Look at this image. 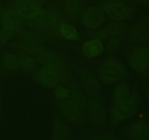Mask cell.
Returning a JSON list of instances; mask_svg holds the SVG:
<instances>
[{
  "mask_svg": "<svg viewBox=\"0 0 149 140\" xmlns=\"http://www.w3.org/2000/svg\"><path fill=\"white\" fill-rule=\"evenodd\" d=\"M146 101L149 105V87L147 88L146 90Z\"/></svg>",
  "mask_w": 149,
  "mask_h": 140,
  "instance_id": "f1b7e54d",
  "label": "cell"
},
{
  "mask_svg": "<svg viewBox=\"0 0 149 140\" xmlns=\"http://www.w3.org/2000/svg\"><path fill=\"white\" fill-rule=\"evenodd\" d=\"M108 33L111 35H117L120 36L122 34L125 33L127 31L128 27L125 23L122 21H116L113 20L107 25L106 29Z\"/></svg>",
  "mask_w": 149,
  "mask_h": 140,
  "instance_id": "cb8c5ba5",
  "label": "cell"
},
{
  "mask_svg": "<svg viewBox=\"0 0 149 140\" xmlns=\"http://www.w3.org/2000/svg\"><path fill=\"white\" fill-rule=\"evenodd\" d=\"M81 18L83 24L92 29H98L106 21L104 12L97 6H92L87 9Z\"/></svg>",
  "mask_w": 149,
  "mask_h": 140,
  "instance_id": "ba28073f",
  "label": "cell"
},
{
  "mask_svg": "<svg viewBox=\"0 0 149 140\" xmlns=\"http://www.w3.org/2000/svg\"><path fill=\"white\" fill-rule=\"evenodd\" d=\"M80 81L83 88L91 95H96L100 90L98 78L88 69H84L80 72Z\"/></svg>",
  "mask_w": 149,
  "mask_h": 140,
  "instance_id": "9a60e30c",
  "label": "cell"
},
{
  "mask_svg": "<svg viewBox=\"0 0 149 140\" xmlns=\"http://www.w3.org/2000/svg\"><path fill=\"white\" fill-rule=\"evenodd\" d=\"M83 54L88 58H95L101 55L104 50V46L101 40L93 38L84 42L81 46Z\"/></svg>",
  "mask_w": 149,
  "mask_h": 140,
  "instance_id": "2e32d148",
  "label": "cell"
},
{
  "mask_svg": "<svg viewBox=\"0 0 149 140\" xmlns=\"http://www.w3.org/2000/svg\"><path fill=\"white\" fill-rule=\"evenodd\" d=\"M64 9L69 17L77 19L81 17L84 13V5L79 0H66L64 3Z\"/></svg>",
  "mask_w": 149,
  "mask_h": 140,
  "instance_id": "d6986e66",
  "label": "cell"
},
{
  "mask_svg": "<svg viewBox=\"0 0 149 140\" xmlns=\"http://www.w3.org/2000/svg\"><path fill=\"white\" fill-rule=\"evenodd\" d=\"M106 47L108 50L113 51L120 48L123 44V39L120 36L117 35H110L105 40Z\"/></svg>",
  "mask_w": 149,
  "mask_h": 140,
  "instance_id": "d4e9b609",
  "label": "cell"
},
{
  "mask_svg": "<svg viewBox=\"0 0 149 140\" xmlns=\"http://www.w3.org/2000/svg\"><path fill=\"white\" fill-rule=\"evenodd\" d=\"M127 71L121 60L115 56L106 58L97 68V75L105 85L116 83L125 78Z\"/></svg>",
  "mask_w": 149,
  "mask_h": 140,
  "instance_id": "6da1fadb",
  "label": "cell"
},
{
  "mask_svg": "<svg viewBox=\"0 0 149 140\" xmlns=\"http://www.w3.org/2000/svg\"><path fill=\"white\" fill-rule=\"evenodd\" d=\"M127 60L135 71L145 74L149 71V48L143 45H136L129 51Z\"/></svg>",
  "mask_w": 149,
  "mask_h": 140,
  "instance_id": "277c9868",
  "label": "cell"
},
{
  "mask_svg": "<svg viewBox=\"0 0 149 140\" xmlns=\"http://www.w3.org/2000/svg\"><path fill=\"white\" fill-rule=\"evenodd\" d=\"M14 10L26 21L39 15L43 12L41 4L34 0H19L15 4Z\"/></svg>",
  "mask_w": 149,
  "mask_h": 140,
  "instance_id": "52a82bcc",
  "label": "cell"
},
{
  "mask_svg": "<svg viewBox=\"0 0 149 140\" xmlns=\"http://www.w3.org/2000/svg\"><path fill=\"white\" fill-rule=\"evenodd\" d=\"M1 64L4 69L9 72H13L19 69V64L17 55L11 52L5 53L1 58Z\"/></svg>",
  "mask_w": 149,
  "mask_h": 140,
  "instance_id": "7402d4cb",
  "label": "cell"
},
{
  "mask_svg": "<svg viewBox=\"0 0 149 140\" xmlns=\"http://www.w3.org/2000/svg\"><path fill=\"white\" fill-rule=\"evenodd\" d=\"M131 90L127 83L125 82H118L115 85L112 95V104L117 103L127 99L131 94Z\"/></svg>",
  "mask_w": 149,
  "mask_h": 140,
  "instance_id": "44dd1931",
  "label": "cell"
},
{
  "mask_svg": "<svg viewBox=\"0 0 149 140\" xmlns=\"http://www.w3.org/2000/svg\"><path fill=\"white\" fill-rule=\"evenodd\" d=\"M84 108L87 110L90 118L95 122L102 123L106 119V113L104 105L96 95H91L87 99Z\"/></svg>",
  "mask_w": 149,
  "mask_h": 140,
  "instance_id": "8fae6325",
  "label": "cell"
},
{
  "mask_svg": "<svg viewBox=\"0 0 149 140\" xmlns=\"http://www.w3.org/2000/svg\"><path fill=\"white\" fill-rule=\"evenodd\" d=\"M70 134V129L66 123L61 118H56L52 125L53 140H68Z\"/></svg>",
  "mask_w": 149,
  "mask_h": 140,
  "instance_id": "e0dca14e",
  "label": "cell"
},
{
  "mask_svg": "<svg viewBox=\"0 0 149 140\" xmlns=\"http://www.w3.org/2000/svg\"><path fill=\"white\" fill-rule=\"evenodd\" d=\"M1 24L2 30L12 35L22 29L23 19L14 10H6L1 15Z\"/></svg>",
  "mask_w": 149,
  "mask_h": 140,
  "instance_id": "30bf717a",
  "label": "cell"
},
{
  "mask_svg": "<svg viewBox=\"0 0 149 140\" xmlns=\"http://www.w3.org/2000/svg\"><path fill=\"white\" fill-rule=\"evenodd\" d=\"M18 60L19 68L24 71H32L37 68L38 61L31 54L27 52H20L17 55Z\"/></svg>",
  "mask_w": 149,
  "mask_h": 140,
  "instance_id": "ffe728a7",
  "label": "cell"
},
{
  "mask_svg": "<svg viewBox=\"0 0 149 140\" xmlns=\"http://www.w3.org/2000/svg\"><path fill=\"white\" fill-rule=\"evenodd\" d=\"M89 140H117L114 136L108 134H97L93 136Z\"/></svg>",
  "mask_w": 149,
  "mask_h": 140,
  "instance_id": "4316f807",
  "label": "cell"
},
{
  "mask_svg": "<svg viewBox=\"0 0 149 140\" xmlns=\"http://www.w3.org/2000/svg\"><path fill=\"white\" fill-rule=\"evenodd\" d=\"M129 38L132 43L143 45L149 39V31L144 26L137 25L131 29Z\"/></svg>",
  "mask_w": 149,
  "mask_h": 140,
  "instance_id": "ac0fdd59",
  "label": "cell"
},
{
  "mask_svg": "<svg viewBox=\"0 0 149 140\" xmlns=\"http://www.w3.org/2000/svg\"><path fill=\"white\" fill-rule=\"evenodd\" d=\"M59 108L64 118L70 123L75 125H80L82 123L84 105L72 97L61 100Z\"/></svg>",
  "mask_w": 149,
  "mask_h": 140,
  "instance_id": "5b68a950",
  "label": "cell"
},
{
  "mask_svg": "<svg viewBox=\"0 0 149 140\" xmlns=\"http://www.w3.org/2000/svg\"><path fill=\"white\" fill-rule=\"evenodd\" d=\"M127 135L130 140H149V122L136 120L127 128Z\"/></svg>",
  "mask_w": 149,
  "mask_h": 140,
  "instance_id": "7c38bea8",
  "label": "cell"
},
{
  "mask_svg": "<svg viewBox=\"0 0 149 140\" xmlns=\"http://www.w3.org/2000/svg\"><path fill=\"white\" fill-rule=\"evenodd\" d=\"M70 94H71V91H70L69 89L66 88L65 87H62V86L55 87V95L60 100L67 99V98L69 97Z\"/></svg>",
  "mask_w": 149,
  "mask_h": 140,
  "instance_id": "484cf974",
  "label": "cell"
},
{
  "mask_svg": "<svg viewBox=\"0 0 149 140\" xmlns=\"http://www.w3.org/2000/svg\"><path fill=\"white\" fill-rule=\"evenodd\" d=\"M34 58L43 66L50 68L56 71L61 80L68 77V70L66 64L57 52L44 48L35 54Z\"/></svg>",
  "mask_w": 149,
  "mask_h": 140,
  "instance_id": "7a4b0ae2",
  "label": "cell"
},
{
  "mask_svg": "<svg viewBox=\"0 0 149 140\" xmlns=\"http://www.w3.org/2000/svg\"><path fill=\"white\" fill-rule=\"evenodd\" d=\"M100 1H113V0H100Z\"/></svg>",
  "mask_w": 149,
  "mask_h": 140,
  "instance_id": "f546056e",
  "label": "cell"
},
{
  "mask_svg": "<svg viewBox=\"0 0 149 140\" xmlns=\"http://www.w3.org/2000/svg\"><path fill=\"white\" fill-rule=\"evenodd\" d=\"M36 77L41 84L47 88L57 87L61 81L56 71L46 66L39 69L36 73Z\"/></svg>",
  "mask_w": 149,
  "mask_h": 140,
  "instance_id": "5bb4252c",
  "label": "cell"
},
{
  "mask_svg": "<svg viewBox=\"0 0 149 140\" xmlns=\"http://www.w3.org/2000/svg\"><path fill=\"white\" fill-rule=\"evenodd\" d=\"M134 1L139 3V4H146L149 3V0H134Z\"/></svg>",
  "mask_w": 149,
  "mask_h": 140,
  "instance_id": "83f0119b",
  "label": "cell"
},
{
  "mask_svg": "<svg viewBox=\"0 0 149 140\" xmlns=\"http://www.w3.org/2000/svg\"><path fill=\"white\" fill-rule=\"evenodd\" d=\"M42 31L47 32H59L61 23H63L61 16L53 10H43L42 14Z\"/></svg>",
  "mask_w": 149,
  "mask_h": 140,
  "instance_id": "4fadbf2b",
  "label": "cell"
},
{
  "mask_svg": "<svg viewBox=\"0 0 149 140\" xmlns=\"http://www.w3.org/2000/svg\"><path fill=\"white\" fill-rule=\"evenodd\" d=\"M137 102L132 93L127 99L112 104L110 110L111 119L114 123L127 120L136 112Z\"/></svg>",
  "mask_w": 149,
  "mask_h": 140,
  "instance_id": "3957f363",
  "label": "cell"
},
{
  "mask_svg": "<svg viewBox=\"0 0 149 140\" xmlns=\"http://www.w3.org/2000/svg\"><path fill=\"white\" fill-rule=\"evenodd\" d=\"M20 42L25 52L34 55L44 48L45 39L42 34L36 30H28L20 34Z\"/></svg>",
  "mask_w": 149,
  "mask_h": 140,
  "instance_id": "8992f818",
  "label": "cell"
},
{
  "mask_svg": "<svg viewBox=\"0 0 149 140\" xmlns=\"http://www.w3.org/2000/svg\"><path fill=\"white\" fill-rule=\"evenodd\" d=\"M59 32L67 40H77L79 37L78 32L76 28L71 23L63 22L59 28Z\"/></svg>",
  "mask_w": 149,
  "mask_h": 140,
  "instance_id": "603a6c76",
  "label": "cell"
},
{
  "mask_svg": "<svg viewBox=\"0 0 149 140\" xmlns=\"http://www.w3.org/2000/svg\"><path fill=\"white\" fill-rule=\"evenodd\" d=\"M103 12L111 19L116 21L126 20L130 15V9L121 1H109L103 7Z\"/></svg>",
  "mask_w": 149,
  "mask_h": 140,
  "instance_id": "9c48e42d",
  "label": "cell"
}]
</instances>
